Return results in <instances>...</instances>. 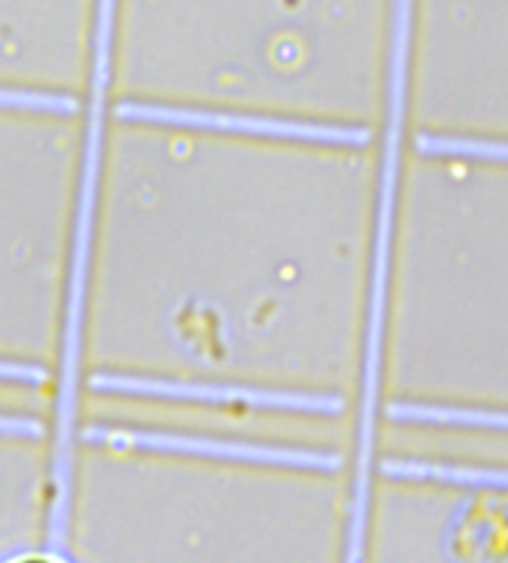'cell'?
I'll use <instances>...</instances> for the list:
<instances>
[{
    "label": "cell",
    "instance_id": "8",
    "mask_svg": "<svg viewBox=\"0 0 508 563\" xmlns=\"http://www.w3.org/2000/svg\"><path fill=\"white\" fill-rule=\"evenodd\" d=\"M0 380L25 383V385H43L47 380V371H45V367H37V365L3 363V361H0Z\"/></svg>",
    "mask_w": 508,
    "mask_h": 563
},
{
    "label": "cell",
    "instance_id": "4",
    "mask_svg": "<svg viewBox=\"0 0 508 563\" xmlns=\"http://www.w3.org/2000/svg\"><path fill=\"white\" fill-rule=\"evenodd\" d=\"M379 472L389 479H415L456 484V487L476 489H504L508 492V470H482V467H452V464H429L409 460H385Z\"/></svg>",
    "mask_w": 508,
    "mask_h": 563
},
{
    "label": "cell",
    "instance_id": "5",
    "mask_svg": "<svg viewBox=\"0 0 508 563\" xmlns=\"http://www.w3.org/2000/svg\"><path fill=\"white\" fill-rule=\"evenodd\" d=\"M387 417L395 422L412 424H454L478 427V430H508V412L468 410V407H432V405H387Z\"/></svg>",
    "mask_w": 508,
    "mask_h": 563
},
{
    "label": "cell",
    "instance_id": "1",
    "mask_svg": "<svg viewBox=\"0 0 508 563\" xmlns=\"http://www.w3.org/2000/svg\"><path fill=\"white\" fill-rule=\"evenodd\" d=\"M132 37L154 57H191L203 80L312 85L360 45L389 0H120ZM363 47V45H360Z\"/></svg>",
    "mask_w": 508,
    "mask_h": 563
},
{
    "label": "cell",
    "instance_id": "2",
    "mask_svg": "<svg viewBox=\"0 0 508 563\" xmlns=\"http://www.w3.org/2000/svg\"><path fill=\"white\" fill-rule=\"evenodd\" d=\"M82 442L114 446V450H150L169 454H189V457L270 464V467H298V470H340V457L330 452L292 450V446H266L246 442L207 440V437L156 432V430H124V427H85Z\"/></svg>",
    "mask_w": 508,
    "mask_h": 563
},
{
    "label": "cell",
    "instance_id": "9",
    "mask_svg": "<svg viewBox=\"0 0 508 563\" xmlns=\"http://www.w3.org/2000/svg\"><path fill=\"white\" fill-rule=\"evenodd\" d=\"M0 434L41 437L43 424L37 420H25V417H3V415H0Z\"/></svg>",
    "mask_w": 508,
    "mask_h": 563
},
{
    "label": "cell",
    "instance_id": "6",
    "mask_svg": "<svg viewBox=\"0 0 508 563\" xmlns=\"http://www.w3.org/2000/svg\"><path fill=\"white\" fill-rule=\"evenodd\" d=\"M417 152L424 157H464L484 162H508V142L449 137V134H419Z\"/></svg>",
    "mask_w": 508,
    "mask_h": 563
},
{
    "label": "cell",
    "instance_id": "3",
    "mask_svg": "<svg viewBox=\"0 0 508 563\" xmlns=\"http://www.w3.org/2000/svg\"><path fill=\"white\" fill-rule=\"evenodd\" d=\"M90 390L110 393V395H130V397H159V400L243 405V407H258V410H286V412L338 415L345 410V402L335 395L261 390V387H241V385L150 380V377L112 375V373H100L90 377Z\"/></svg>",
    "mask_w": 508,
    "mask_h": 563
},
{
    "label": "cell",
    "instance_id": "7",
    "mask_svg": "<svg viewBox=\"0 0 508 563\" xmlns=\"http://www.w3.org/2000/svg\"><path fill=\"white\" fill-rule=\"evenodd\" d=\"M92 0H0L3 11L23 13L25 18L57 23L60 27H73L90 11Z\"/></svg>",
    "mask_w": 508,
    "mask_h": 563
}]
</instances>
